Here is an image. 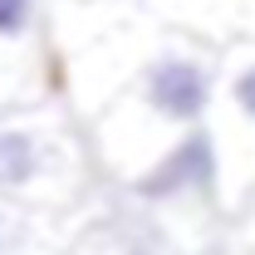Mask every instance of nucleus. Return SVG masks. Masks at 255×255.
Listing matches in <instances>:
<instances>
[{"mask_svg":"<svg viewBox=\"0 0 255 255\" xmlns=\"http://www.w3.org/2000/svg\"><path fill=\"white\" fill-rule=\"evenodd\" d=\"M216 177V152H211V137L206 132H191L182 147H172L167 157L137 182L142 196H177V191H196V187H211Z\"/></svg>","mask_w":255,"mask_h":255,"instance_id":"2","label":"nucleus"},{"mask_svg":"<svg viewBox=\"0 0 255 255\" xmlns=\"http://www.w3.org/2000/svg\"><path fill=\"white\" fill-rule=\"evenodd\" d=\"M236 103H241V113H246V118H255V64L236 79Z\"/></svg>","mask_w":255,"mask_h":255,"instance_id":"5","label":"nucleus"},{"mask_svg":"<svg viewBox=\"0 0 255 255\" xmlns=\"http://www.w3.org/2000/svg\"><path fill=\"white\" fill-rule=\"evenodd\" d=\"M211 84L191 59H162L147 69V103L172 123H196L206 113Z\"/></svg>","mask_w":255,"mask_h":255,"instance_id":"1","label":"nucleus"},{"mask_svg":"<svg viewBox=\"0 0 255 255\" xmlns=\"http://www.w3.org/2000/svg\"><path fill=\"white\" fill-rule=\"evenodd\" d=\"M39 172V147H34L30 132H15L5 128L0 132V187H20Z\"/></svg>","mask_w":255,"mask_h":255,"instance_id":"3","label":"nucleus"},{"mask_svg":"<svg viewBox=\"0 0 255 255\" xmlns=\"http://www.w3.org/2000/svg\"><path fill=\"white\" fill-rule=\"evenodd\" d=\"M30 30V0H0V39Z\"/></svg>","mask_w":255,"mask_h":255,"instance_id":"4","label":"nucleus"}]
</instances>
